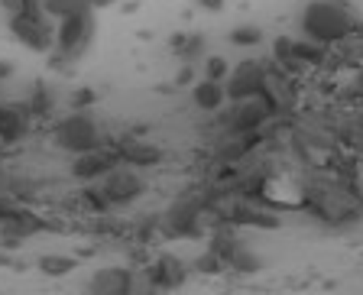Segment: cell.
<instances>
[{
	"mask_svg": "<svg viewBox=\"0 0 363 295\" xmlns=\"http://www.w3.org/2000/svg\"><path fill=\"white\" fill-rule=\"evenodd\" d=\"M298 211L328 227H354L363 221V191L347 185L331 169H308L298 182Z\"/></svg>",
	"mask_w": 363,
	"mask_h": 295,
	"instance_id": "6da1fadb",
	"label": "cell"
},
{
	"mask_svg": "<svg viewBox=\"0 0 363 295\" xmlns=\"http://www.w3.org/2000/svg\"><path fill=\"white\" fill-rule=\"evenodd\" d=\"M208 201H211V185H191L175 195V201L166 208V214L159 218L162 237L169 240H198L208 234Z\"/></svg>",
	"mask_w": 363,
	"mask_h": 295,
	"instance_id": "7a4b0ae2",
	"label": "cell"
},
{
	"mask_svg": "<svg viewBox=\"0 0 363 295\" xmlns=\"http://www.w3.org/2000/svg\"><path fill=\"white\" fill-rule=\"evenodd\" d=\"M360 13L347 0H308L302 10V36L321 45H334L360 26Z\"/></svg>",
	"mask_w": 363,
	"mask_h": 295,
	"instance_id": "3957f363",
	"label": "cell"
},
{
	"mask_svg": "<svg viewBox=\"0 0 363 295\" xmlns=\"http://www.w3.org/2000/svg\"><path fill=\"white\" fill-rule=\"evenodd\" d=\"M94 10L84 7L78 13H68L59 20L55 26V43H52V55H49V65L52 68H68L72 62H78L94 43Z\"/></svg>",
	"mask_w": 363,
	"mask_h": 295,
	"instance_id": "277c9868",
	"label": "cell"
},
{
	"mask_svg": "<svg viewBox=\"0 0 363 295\" xmlns=\"http://www.w3.org/2000/svg\"><path fill=\"white\" fill-rule=\"evenodd\" d=\"M52 143L59 146V150L78 156V152L104 146L107 140H104V133H101L98 121L88 113V107H82V111L72 107V113H65V117H59V121L52 123Z\"/></svg>",
	"mask_w": 363,
	"mask_h": 295,
	"instance_id": "5b68a950",
	"label": "cell"
},
{
	"mask_svg": "<svg viewBox=\"0 0 363 295\" xmlns=\"http://www.w3.org/2000/svg\"><path fill=\"white\" fill-rule=\"evenodd\" d=\"M98 191L104 195V201H107V208H111V214L113 211H123V208H130V204H136L140 198L146 195V179H143V172L140 169H133V166H113L111 172H104L98 182Z\"/></svg>",
	"mask_w": 363,
	"mask_h": 295,
	"instance_id": "8992f818",
	"label": "cell"
},
{
	"mask_svg": "<svg viewBox=\"0 0 363 295\" xmlns=\"http://www.w3.org/2000/svg\"><path fill=\"white\" fill-rule=\"evenodd\" d=\"M269 117H276V113L269 111V104H266L259 94H253V98H237V101H224V107L218 111V127L220 133H257V130L266 127V121Z\"/></svg>",
	"mask_w": 363,
	"mask_h": 295,
	"instance_id": "52a82bcc",
	"label": "cell"
},
{
	"mask_svg": "<svg viewBox=\"0 0 363 295\" xmlns=\"http://www.w3.org/2000/svg\"><path fill=\"white\" fill-rule=\"evenodd\" d=\"M7 30L30 52H52L55 26L45 13H7Z\"/></svg>",
	"mask_w": 363,
	"mask_h": 295,
	"instance_id": "ba28073f",
	"label": "cell"
},
{
	"mask_svg": "<svg viewBox=\"0 0 363 295\" xmlns=\"http://www.w3.org/2000/svg\"><path fill=\"white\" fill-rule=\"evenodd\" d=\"M189 272H191V266H185V260H179L175 253H156L143 266L150 292H175V289H182L189 282Z\"/></svg>",
	"mask_w": 363,
	"mask_h": 295,
	"instance_id": "9c48e42d",
	"label": "cell"
},
{
	"mask_svg": "<svg viewBox=\"0 0 363 295\" xmlns=\"http://www.w3.org/2000/svg\"><path fill=\"white\" fill-rule=\"evenodd\" d=\"M45 230H52V221H45L43 214L30 211V204H23L13 218L0 224V247L13 250V247H20L23 240H30V237H36V234H45Z\"/></svg>",
	"mask_w": 363,
	"mask_h": 295,
	"instance_id": "30bf717a",
	"label": "cell"
},
{
	"mask_svg": "<svg viewBox=\"0 0 363 295\" xmlns=\"http://www.w3.org/2000/svg\"><path fill=\"white\" fill-rule=\"evenodd\" d=\"M263 72H266V62L263 59H243V62H237V68H230V72H227V78H224L227 101L253 98V94H259Z\"/></svg>",
	"mask_w": 363,
	"mask_h": 295,
	"instance_id": "8fae6325",
	"label": "cell"
},
{
	"mask_svg": "<svg viewBox=\"0 0 363 295\" xmlns=\"http://www.w3.org/2000/svg\"><path fill=\"white\" fill-rule=\"evenodd\" d=\"M113 150H117V159H121L123 166H133V169H140V172L166 162V150L150 143V140H140V136H123V140L113 143Z\"/></svg>",
	"mask_w": 363,
	"mask_h": 295,
	"instance_id": "7c38bea8",
	"label": "cell"
},
{
	"mask_svg": "<svg viewBox=\"0 0 363 295\" xmlns=\"http://www.w3.org/2000/svg\"><path fill=\"white\" fill-rule=\"evenodd\" d=\"M113 166H121V159H117V150L113 143H104L98 150H88V152H78L72 159V179L75 182H98L104 172H111Z\"/></svg>",
	"mask_w": 363,
	"mask_h": 295,
	"instance_id": "4fadbf2b",
	"label": "cell"
},
{
	"mask_svg": "<svg viewBox=\"0 0 363 295\" xmlns=\"http://www.w3.org/2000/svg\"><path fill=\"white\" fill-rule=\"evenodd\" d=\"M133 276L136 272L130 266H104L88 282V292L91 295H130L133 292Z\"/></svg>",
	"mask_w": 363,
	"mask_h": 295,
	"instance_id": "5bb4252c",
	"label": "cell"
},
{
	"mask_svg": "<svg viewBox=\"0 0 363 295\" xmlns=\"http://www.w3.org/2000/svg\"><path fill=\"white\" fill-rule=\"evenodd\" d=\"M33 121L16 107H4L0 104V146H16L30 136Z\"/></svg>",
	"mask_w": 363,
	"mask_h": 295,
	"instance_id": "9a60e30c",
	"label": "cell"
},
{
	"mask_svg": "<svg viewBox=\"0 0 363 295\" xmlns=\"http://www.w3.org/2000/svg\"><path fill=\"white\" fill-rule=\"evenodd\" d=\"M191 101H195L198 111L204 113H218L227 101V91H224V82H211V78H204L191 88Z\"/></svg>",
	"mask_w": 363,
	"mask_h": 295,
	"instance_id": "2e32d148",
	"label": "cell"
},
{
	"mask_svg": "<svg viewBox=\"0 0 363 295\" xmlns=\"http://www.w3.org/2000/svg\"><path fill=\"white\" fill-rule=\"evenodd\" d=\"M292 55L298 62H305V65L311 68V72H321V68L328 65V59H331V45H321L315 43V39H292Z\"/></svg>",
	"mask_w": 363,
	"mask_h": 295,
	"instance_id": "e0dca14e",
	"label": "cell"
},
{
	"mask_svg": "<svg viewBox=\"0 0 363 295\" xmlns=\"http://www.w3.org/2000/svg\"><path fill=\"white\" fill-rule=\"evenodd\" d=\"M23 113H26L30 121H45V117H52L55 113V94L45 88L43 82H36L30 88V94H26V107H23Z\"/></svg>",
	"mask_w": 363,
	"mask_h": 295,
	"instance_id": "ac0fdd59",
	"label": "cell"
},
{
	"mask_svg": "<svg viewBox=\"0 0 363 295\" xmlns=\"http://www.w3.org/2000/svg\"><path fill=\"white\" fill-rule=\"evenodd\" d=\"M204 36L201 33H175L172 36V52L179 55L182 62H195V59H201L204 55Z\"/></svg>",
	"mask_w": 363,
	"mask_h": 295,
	"instance_id": "d6986e66",
	"label": "cell"
},
{
	"mask_svg": "<svg viewBox=\"0 0 363 295\" xmlns=\"http://www.w3.org/2000/svg\"><path fill=\"white\" fill-rule=\"evenodd\" d=\"M75 266H78L75 260L62 257V253H45V257L36 260V269L43 272V276H49V279H62V276H68Z\"/></svg>",
	"mask_w": 363,
	"mask_h": 295,
	"instance_id": "ffe728a7",
	"label": "cell"
},
{
	"mask_svg": "<svg viewBox=\"0 0 363 295\" xmlns=\"http://www.w3.org/2000/svg\"><path fill=\"white\" fill-rule=\"evenodd\" d=\"M84 7H91V0H43V13L49 20H62V16L78 13Z\"/></svg>",
	"mask_w": 363,
	"mask_h": 295,
	"instance_id": "44dd1931",
	"label": "cell"
},
{
	"mask_svg": "<svg viewBox=\"0 0 363 295\" xmlns=\"http://www.w3.org/2000/svg\"><path fill=\"white\" fill-rule=\"evenodd\" d=\"M230 43L243 45V49L259 45V43H263V30H259V26H234V30H230Z\"/></svg>",
	"mask_w": 363,
	"mask_h": 295,
	"instance_id": "7402d4cb",
	"label": "cell"
},
{
	"mask_svg": "<svg viewBox=\"0 0 363 295\" xmlns=\"http://www.w3.org/2000/svg\"><path fill=\"white\" fill-rule=\"evenodd\" d=\"M191 269H198L201 276H220V272H224V263H220V260L214 257L211 250H204L201 257H198L195 263H191Z\"/></svg>",
	"mask_w": 363,
	"mask_h": 295,
	"instance_id": "603a6c76",
	"label": "cell"
},
{
	"mask_svg": "<svg viewBox=\"0 0 363 295\" xmlns=\"http://www.w3.org/2000/svg\"><path fill=\"white\" fill-rule=\"evenodd\" d=\"M227 72H230V65H227L224 55H208V59H204V78H211V82H224Z\"/></svg>",
	"mask_w": 363,
	"mask_h": 295,
	"instance_id": "cb8c5ba5",
	"label": "cell"
},
{
	"mask_svg": "<svg viewBox=\"0 0 363 295\" xmlns=\"http://www.w3.org/2000/svg\"><path fill=\"white\" fill-rule=\"evenodd\" d=\"M7 13H43V0H4Z\"/></svg>",
	"mask_w": 363,
	"mask_h": 295,
	"instance_id": "d4e9b609",
	"label": "cell"
},
{
	"mask_svg": "<svg viewBox=\"0 0 363 295\" xmlns=\"http://www.w3.org/2000/svg\"><path fill=\"white\" fill-rule=\"evenodd\" d=\"M94 98H98V94H94L91 88H78L75 94H72V107H75V111H82V107H91V104H94Z\"/></svg>",
	"mask_w": 363,
	"mask_h": 295,
	"instance_id": "484cf974",
	"label": "cell"
},
{
	"mask_svg": "<svg viewBox=\"0 0 363 295\" xmlns=\"http://www.w3.org/2000/svg\"><path fill=\"white\" fill-rule=\"evenodd\" d=\"M224 4H227V0H198V7L208 10V13H220V10H224Z\"/></svg>",
	"mask_w": 363,
	"mask_h": 295,
	"instance_id": "4316f807",
	"label": "cell"
},
{
	"mask_svg": "<svg viewBox=\"0 0 363 295\" xmlns=\"http://www.w3.org/2000/svg\"><path fill=\"white\" fill-rule=\"evenodd\" d=\"M191 78H195V72H191V65L185 62V68L179 72V78H175V82H179V84H191Z\"/></svg>",
	"mask_w": 363,
	"mask_h": 295,
	"instance_id": "83f0119b",
	"label": "cell"
},
{
	"mask_svg": "<svg viewBox=\"0 0 363 295\" xmlns=\"http://www.w3.org/2000/svg\"><path fill=\"white\" fill-rule=\"evenodd\" d=\"M13 75V62H7V59H0V82H7V78Z\"/></svg>",
	"mask_w": 363,
	"mask_h": 295,
	"instance_id": "f1b7e54d",
	"label": "cell"
},
{
	"mask_svg": "<svg viewBox=\"0 0 363 295\" xmlns=\"http://www.w3.org/2000/svg\"><path fill=\"white\" fill-rule=\"evenodd\" d=\"M111 4H117V0H91V7H111Z\"/></svg>",
	"mask_w": 363,
	"mask_h": 295,
	"instance_id": "f546056e",
	"label": "cell"
}]
</instances>
